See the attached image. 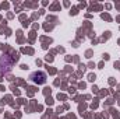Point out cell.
Here are the masks:
<instances>
[{
	"mask_svg": "<svg viewBox=\"0 0 120 119\" xmlns=\"http://www.w3.org/2000/svg\"><path fill=\"white\" fill-rule=\"evenodd\" d=\"M31 79L34 83H38V84H43L46 81V76L43 73H34V74H31Z\"/></svg>",
	"mask_w": 120,
	"mask_h": 119,
	"instance_id": "obj_1",
	"label": "cell"
}]
</instances>
